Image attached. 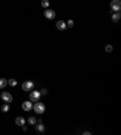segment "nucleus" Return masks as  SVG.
Here are the masks:
<instances>
[{"label":"nucleus","mask_w":121,"mask_h":135,"mask_svg":"<svg viewBox=\"0 0 121 135\" xmlns=\"http://www.w3.org/2000/svg\"><path fill=\"white\" fill-rule=\"evenodd\" d=\"M90 134H91L90 132H85V133H84V135H90Z\"/></svg>","instance_id":"obj_21"},{"label":"nucleus","mask_w":121,"mask_h":135,"mask_svg":"<svg viewBox=\"0 0 121 135\" xmlns=\"http://www.w3.org/2000/svg\"><path fill=\"white\" fill-rule=\"evenodd\" d=\"M6 85H7V79H5V78H0V89L5 88Z\"/></svg>","instance_id":"obj_12"},{"label":"nucleus","mask_w":121,"mask_h":135,"mask_svg":"<svg viewBox=\"0 0 121 135\" xmlns=\"http://www.w3.org/2000/svg\"><path fill=\"white\" fill-rule=\"evenodd\" d=\"M56 26H57V29H60V31H65V29L68 28L64 21H58V22L56 23Z\"/></svg>","instance_id":"obj_8"},{"label":"nucleus","mask_w":121,"mask_h":135,"mask_svg":"<svg viewBox=\"0 0 121 135\" xmlns=\"http://www.w3.org/2000/svg\"><path fill=\"white\" fill-rule=\"evenodd\" d=\"M15 123H16L18 127H22V125H24V124H25V119H24L23 117L18 116L16 119H15Z\"/></svg>","instance_id":"obj_9"},{"label":"nucleus","mask_w":121,"mask_h":135,"mask_svg":"<svg viewBox=\"0 0 121 135\" xmlns=\"http://www.w3.org/2000/svg\"><path fill=\"white\" fill-rule=\"evenodd\" d=\"M33 110L35 111V113H38V115H42V113L45 112V105H44L42 102L36 101L35 105H33Z\"/></svg>","instance_id":"obj_1"},{"label":"nucleus","mask_w":121,"mask_h":135,"mask_svg":"<svg viewBox=\"0 0 121 135\" xmlns=\"http://www.w3.org/2000/svg\"><path fill=\"white\" fill-rule=\"evenodd\" d=\"M41 6H42L44 9H48L50 1H48V0H41Z\"/></svg>","instance_id":"obj_14"},{"label":"nucleus","mask_w":121,"mask_h":135,"mask_svg":"<svg viewBox=\"0 0 121 135\" xmlns=\"http://www.w3.org/2000/svg\"><path fill=\"white\" fill-rule=\"evenodd\" d=\"M65 24H67V27H69V28H72V27L74 26V22H73V19H69V21H68V22H67Z\"/></svg>","instance_id":"obj_17"},{"label":"nucleus","mask_w":121,"mask_h":135,"mask_svg":"<svg viewBox=\"0 0 121 135\" xmlns=\"http://www.w3.org/2000/svg\"><path fill=\"white\" fill-rule=\"evenodd\" d=\"M35 129H36V132L42 133V132H45V125H44V124H41V123H39V124L35 127Z\"/></svg>","instance_id":"obj_11"},{"label":"nucleus","mask_w":121,"mask_h":135,"mask_svg":"<svg viewBox=\"0 0 121 135\" xmlns=\"http://www.w3.org/2000/svg\"><path fill=\"white\" fill-rule=\"evenodd\" d=\"M44 16H45L47 19H53L55 17H56V12H55L53 10L45 9V11H44Z\"/></svg>","instance_id":"obj_5"},{"label":"nucleus","mask_w":121,"mask_h":135,"mask_svg":"<svg viewBox=\"0 0 121 135\" xmlns=\"http://www.w3.org/2000/svg\"><path fill=\"white\" fill-rule=\"evenodd\" d=\"M40 94H41V95H46V94H47V90H46V89H41Z\"/></svg>","instance_id":"obj_19"},{"label":"nucleus","mask_w":121,"mask_h":135,"mask_svg":"<svg viewBox=\"0 0 121 135\" xmlns=\"http://www.w3.org/2000/svg\"><path fill=\"white\" fill-rule=\"evenodd\" d=\"M9 110H10V106H9V103H7V102H6L5 105H2V106H1V111H2V112H9Z\"/></svg>","instance_id":"obj_16"},{"label":"nucleus","mask_w":121,"mask_h":135,"mask_svg":"<svg viewBox=\"0 0 121 135\" xmlns=\"http://www.w3.org/2000/svg\"><path fill=\"white\" fill-rule=\"evenodd\" d=\"M33 88H34V83L32 80H27L22 84V90H24V91H30Z\"/></svg>","instance_id":"obj_3"},{"label":"nucleus","mask_w":121,"mask_h":135,"mask_svg":"<svg viewBox=\"0 0 121 135\" xmlns=\"http://www.w3.org/2000/svg\"><path fill=\"white\" fill-rule=\"evenodd\" d=\"M1 99H2V101H5V102H7V103L12 102V100H13L12 95H11L10 93H7V91H4V93L1 94Z\"/></svg>","instance_id":"obj_6"},{"label":"nucleus","mask_w":121,"mask_h":135,"mask_svg":"<svg viewBox=\"0 0 121 135\" xmlns=\"http://www.w3.org/2000/svg\"><path fill=\"white\" fill-rule=\"evenodd\" d=\"M7 84H9V85H11V86H16V85H17V80L12 78V79L7 80Z\"/></svg>","instance_id":"obj_15"},{"label":"nucleus","mask_w":121,"mask_h":135,"mask_svg":"<svg viewBox=\"0 0 121 135\" xmlns=\"http://www.w3.org/2000/svg\"><path fill=\"white\" fill-rule=\"evenodd\" d=\"M41 97V94L39 90H34V91H32L30 93V95H29V99H30V101H34V102H36V101H39V99Z\"/></svg>","instance_id":"obj_4"},{"label":"nucleus","mask_w":121,"mask_h":135,"mask_svg":"<svg viewBox=\"0 0 121 135\" xmlns=\"http://www.w3.org/2000/svg\"><path fill=\"white\" fill-rule=\"evenodd\" d=\"M28 123L32 124V125H35V124H36V118L33 117V116H30L29 118H28Z\"/></svg>","instance_id":"obj_13"},{"label":"nucleus","mask_w":121,"mask_h":135,"mask_svg":"<svg viewBox=\"0 0 121 135\" xmlns=\"http://www.w3.org/2000/svg\"><path fill=\"white\" fill-rule=\"evenodd\" d=\"M110 7H111L113 11L119 12V11L121 10V1L120 0H111V2H110Z\"/></svg>","instance_id":"obj_2"},{"label":"nucleus","mask_w":121,"mask_h":135,"mask_svg":"<svg viewBox=\"0 0 121 135\" xmlns=\"http://www.w3.org/2000/svg\"><path fill=\"white\" fill-rule=\"evenodd\" d=\"M121 18V15L120 12H115V14H113V16H111V19H113V22H119Z\"/></svg>","instance_id":"obj_10"},{"label":"nucleus","mask_w":121,"mask_h":135,"mask_svg":"<svg viewBox=\"0 0 121 135\" xmlns=\"http://www.w3.org/2000/svg\"><path fill=\"white\" fill-rule=\"evenodd\" d=\"M32 108H33L32 101H24V102L22 103V110H23V111H30Z\"/></svg>","instance_id":"obj_7"},{"label":"nucleus","mask_w":121,"mask_h":135,"mask_svg":"<svg viewBox=\"0 0 121 135\" xmlns=\"http://www.w3.org/2000/svg\"><path fill=\"white\" fill-rule=\"evenodd\" d=\"M105 51H107V52H111V51H113V46H111V45H107V46H105Z\"/></svg>","instance_id":"obj_18"},{"label":"nucleus","mask_w":121,"mask_h":135,"mask_svg":"<svg viewBox=\"0 0 121 135\" xmlns=\"http://www.w3.org/2000/svg\"><path fill=\"white\" fill-rule=\"evenodd\" d=\"M22 129H23V130H24V132H25V130H27V129H28V128H27V127H24V125H22Z\"/></svg>","instance_id":"obj_20"}]
</instances>
